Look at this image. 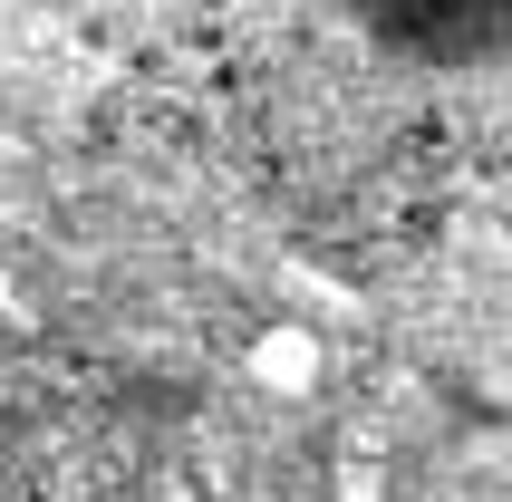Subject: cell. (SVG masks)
I'll return each instance as SVG.
<instances>
[{
	"label": "cell",
	"instance_id": "obj_1",
	"mask_svg": "<svg viewBox=\"0 0 512 502\" xmlns=\"http://www.w3.org/2000/svg\"><path fill=\"white\" fill-rule=\"evenodd\" d=\"M348 29L416 78H512V0H339Z\"/></svg>",
	"mask_w": 512,
	"mask_h": 502
}]
</instances>
